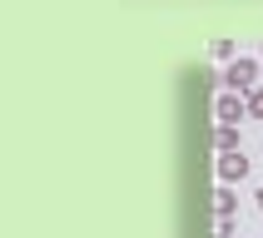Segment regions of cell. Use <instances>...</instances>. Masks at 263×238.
Instances as JSON below:
<instances>
[{"instance_id":"obj_1","label":"cell","mask_w":263,"mask_h":238,"mask_svg":"<svg viewBox=\"0 0 263 238\" xmlns=\"http://www.w3.org/2000/svg\"><path fill=\"white\" fill-rule=\"evenodd\" d=\"M223 85L234 89V94H253V89L263 85V70H258V60H249V55H238L229 70H223Z\"/></svg>"},{"instance_id":"obj_2","label":"cell","mask_w":263,"mask_h":238,"mask_svg":"<svg viewBox=\"0 0 263 238\" xmlns=\"http://www.w3.org/2000/svg\"><path fill=\"white\" fill-rule=\"evenodd\" d=\"M243 114H249V94H234V89H223L219 100H214V119H219V124H238Z\"/></svg>"},{"instance_id":"obj_3","label":"cell","mask_w":263,"mask_h":238,"mask_svg":"<svg viewBox=\"0 0 263 238\" xmlns=\"http://www.w3.org/2000/svg\"><path fill=\"white\" fill-rule=\"evenodd\" d=\"M243 174H249V159H243V149H238V154H219V179H223V184H238Z\"/></svg>"},{"instance_id":"obj_4","label":"cell","mask_w":263,"mask_h":238,"mask_svg":"<svg viewBox=\"0 0 263 238\" xmlns=\"http://www.w3.org/2000/svg\"><path fill=\"white\" fill-rule=\"evenodd\" d=\"M214 144H219V154H238V124H219Z\"/></svg>"},{"instance_id":"obj_5","label":"cell","mask_w":263,"mask_h":238,"mask_svg":"<svg viewBox=\"0 0 263 238\" xmlns=\"http://www.w3.org/2000/svg\"><path fill=\"white\" fill-rule=\"evenodd\" d=\"M234 184H219V193H214V208H219V219H234Z\"/></svg>"},{"instance_id":"obj_6","label":"cell","mask_w":263,"mask_h":238,"mask_svg":"<svg viewBox=\"0 0 263 238\" xmlns=\"http://www.w3.org/2000/svg\"><path fill=\"white\" fill-rule=\"evenodd\" d=\"M214 55H219V60H229V65L238 60V55H234V40H214Z\"/></svg>"},{"instance_id":"obj_7","label":"cell","mask_w":263,"mask_h":238,"mask_svg":"<svg viewBox=\"0 0 263 238\" xmlns=\"http://www.w3.org/2000/svg\"><path fill=\"white\" fill-rule=\"evenodd\" d=\"M249 114H253V119H263V85L249 94Z\"/></svg>"},{"instance_id":"obj_8","label":"cell","mask_w":263,"mask_h":238,"mask_svg":"<svg viewBox=\"0 0 263 238\" xmlns=\"http://www.w3.org/2000/svg\"><path fill=\"white\" fill-rule=\"evenodd\" d=\"M258 208H263V189H258Z\"/></svg>"}]
</instances>
